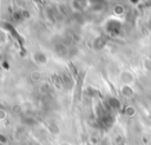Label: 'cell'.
<instances>
[{
	"label": "cell",
	"instance_id": "cell-3",
	"mask_svg": "<svg viewBox=\"0 0 151 145\" xmlns=\"http://www.w3.org/2000/svg\"><path fill=\"white\" fill-rule=\"evenodd\" d=\"M6 41H7V34L2 29H0V44H4Z\"/></svg>",
	"mask_w": 151,
	"mask_h": 145
},
{
	"label": "cell",
	"instance_id": "cell-1",
	"mask_svg": "<svg viewBox=\"0 0 151 145\" xmlns=\"http://www.w3.org/2000/svg\"><path fill=\"white\" fill-rule=\"evenodd\" d=\"M33 60H34L35 64L42 65V64H45V62L47 61V57H46L45 53H42V52H35V53L33 54Z\"/></svg>",
	"mask_w": 151,
	"mask_h": 145
},
{
	"label": "cell",
	"instance_id": "cell-2",
	"mask_svg": "<svg viewBox=\"0 0 151 145\" xmlns=\"http://www.w3.org/2000/svg\"><path fill=\"white\" fill-rule=\"evenodd\" d=\"M73 7L77 11H81L86 7V0H74L73 1Z\"/></svg>",
	"mask_w": 151,
	"mask_h": 145
}]
</instances>
